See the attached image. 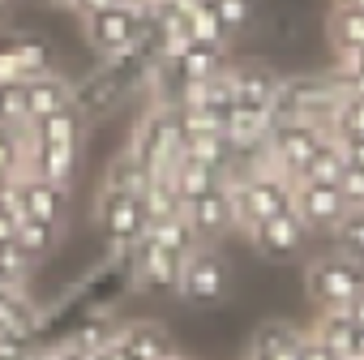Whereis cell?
<instances>
[{
  "label": "cell",
  "instance_id": "obj_1",
  "mask_svg": "<svg viewBox=\"0 0 364 360\" xmlns=\"http://www.w3.org/2000/svg\"><path fill=\"white\" fill-rule=\"evenodd\" d=\"M343 99L334 73H283L274 90V120H317L330 129V116Z\"/></svg>",
  "mask_w": 364,
  "mask_h": 360
},
{
  "label": "cell",
  "instance_id": "obj_2",
  "mask_svg": "<svg viewBox=\"0 0 364 360\" xmlns=\"http://www.w3.org/2000/svg\"><path fill=\"white\" fill-rule=\"evenodd\" d=\"M364 287V262L326 245L304 258V292L317 309H343Z\"/></svg>",
  "mask_w": 364,
  "mask_h": 360
},
{
  "label": "cell",
  "instance_id": "obj_3",
  "mask_svg": "<svg viewBox=\"0 0 364 360\" xmlns=\"http://www.w3.org/2000/svg\"><path fill=\"white\" fill-rule=\"evenodd\" d=\"M95 223H99V236L112 253L116 266L129 262V249L137 245V236L146 232V202L141 194H129V189H99L95 194Z\"/></svg>",
  "mask_w": 364,
  "mask_h": 360
},
{
  "label": "cell",
  "instance_id": "obj_4",
  "mask_svg": "<svg viewBox=\"0 0 364 360\" xmlns=\"http://www.w3.org/2000/svg\"><path fill=\"white\" fill-rule=\"evenodd\" d=\"M232 292V266L219 253V245H198L185 266H180V283H176V300L189 309H215L223 305Z\"/></svg>",
  "mask_w": 364,
  "mask_h": 360
},
{
  "label": "cell",
  "instance_id": "obj_5",
  "mask_svg": "<svg viewBox=\"0 0 364 360\" xmlns=\"http://www.w3.org/2000/svg\"><path fill=\"white\" fill-rule=\"evenodd\" d=\"M228 194H232V211H236V232H249L262 219L291 211L296 180L283 171H257V176H245L236 185H228Z\"/></svg>",
  "mask_w": 364,
  "mask_h": 360
},
{
  "label": "cell",
  "instance_id": "obj_6",
  "mask_svg": "<svg viewBox=\"0 0 364 360\" xmlns=\"http://www.w3.org/2000/svg\"><path fill=\"white\" fill-rule=\"evenodd\" d=\"M124 150L146 167V176L159 167H171L180 159V150H185V133H180L176 107H146L141 120L133 125V137Z\"/></svg>",
  "mask_w": 364,
  "mask_h": 360
},
{
  "label": "cell",
  "instance_id": "obj_7",
  "mask_svg": "<svg viewBox=\"0 0 364 360\" xmlns=\"http://www.w3.org/2000/svg\"><path fill=\"white\" fill-rule=\"evenodd\" d=\"M326 137H330V129L317 125V120H274V129H270V137H266L274 171L300 180V171L309 167V159L317 154V146H321Z\"/></svg>",
  "mask_w": 364,
  "mask_h": 360
},
{
  "label": "cell",
  "instance_id": "obj_8",
  "mask_svg": "<svg viewBox=\"0 0 364 360\" xmlns=\"http://www.w3.org/2000/svg\"><path fill=\"white\" fill-rule=\"evenodd\" d=\"M249 236V245L266 258V262H296V258H309L313 253V232H309V223L296 215V211H279V215H270V219H262L257 228H249L245 232Z\"/></svg>",
  "mask_w": 364,
  "mask_h": 360
},
{
  "label": "cell",
  "instance_id": "obj_9",
  "mask_svg": "<svg viewBox=\"0 0 364 360\" xmlns=\"http://www.w3.org/2000/svg\"><path fill=\"white\" fill-rule=\"evenodd\" d=\"M137 90V78L133 73H124L120 65H107V60H99V69L95 73H86V78H73V107L82 112V120L90 125L95 116H103V112H112L124 95H133Z\"/></svg>",
  "mask_w": 364,
  "mask_h": 360
},
{
  "label": "cell",
  "instance_id": "obj_10",
  "mask_svg": "<svg viewBox=\"0 0 364 360\" xmlns=\"http://www.w3.org/2000/svg\"><path fill=\"white\" fill-rule=\"evenodd\" d=\"M180 266H185V258L167 253V249L154 245L150 236H137V245L129 249V262H124L133 287H141V292H150V296H176Z\"/></svg>",
  "mask_w": 364,
  "mask_h": 360
},
{
  "label": "cell",
  "instance_id": "obj_11",
  "mask_svg": "<svg viewBox=\"0 0 364 360\" xmlns=\"http://www.w3.org/2000/svg\"><path fill=\"white\" fill-rule=\"evenodd\" d=\"M141 18H146L141 5H107V9L82 18V35H86L90 52H95L99 60H112L116 52H124V48L133 43Z\"/></svg>",
  "mask_w": 364,
  "mask_h": 360
},
{
  "label": "cell",
  "instance_id": "obj_12",
  "mask_svg": "<svg viewBox=\"0 0 364 360\" xmlns=\"http://www.w3.org/2000/svg\"><path fill=\"white\" fill-rule=\"evenodd\" d=\"M291 211L309 223V232H313V236H326V240H330L334 223L347 215V202H343L338 185H321V180H296Z\"/></svg>",
  "mask_w": 364,
  "mask_h": 360
},
{
  "label": "cell",
  "instance_id": "obj_13",
  "mask_svg": "<svg viewBox=\"0 0 364 360\" xmlns=\"http://www.w3.org/2000/svg\"><path fill=\"white\" fill-rule=\"evenodd\" d=\"M279 69L266 65V60H240L232 56L228 65V82H232V103H245V107H274V90H279Z\"/></svg>",
  "mask_w": 364,
  "mask_h": 360
},
{
  "label": "cell",
  "instance_id": "obj_14",
  "mask_svg": "<svg viewBox=\"0 0 364 360\" xmlns=\"http://www.w3.org/2000/svg\"><path fill=\"white\" fill-rule=\"evenodd\" d=\"M112 343H116L129 360H171V356H176V339H171V330L159 326V322H150V317L116 322Z\"/></svg>",
  "mask_w": 364,
  "mask_h": 360
},
{
  "label": "cell",
  "instance_id": "obj_15",
  "mask_svg": "<svg viewBox=\"0 0 364 360\" xmlns=\"http://www.w3.org/2000/svg\"><path fill=\"white\" fill-rule=\"evenodd\" d=\"M185 219H189V228L198 232V240H202V245H219L223 236H232V232H236L232 194L219 185V189H210V194H202V198L185 202Z\"/></svg>",
  "mask_w": 364,
  "mask_h": 360
},
{
  "label": "cell",
  "instance_id": "obj_16",
  "mask_svg": "<svg viewBox=\"0 0 364 360\" xmlns=\"http://www.w3.org/2000/svg\"><path fill=\"white\" fill-rule=\"evenodd\" d=\"M14 185H18V202H22L26 219H43L52 228H65V219H69V185H52V180L31 176V171L22 180H14Z\"/></svg>",
  "mask_w": 364,
  "mask_h": 360
},
{
  "label": "cell",
  "instance_id": "obj_17",
  "mask_svg": "<svg viewBox=\"0 0 364 360\" xmlns=\"http://www.w3.org/2000/svg\"><path fill=\"white\" fill-rule=\"evenodd\" d=\"M304 339H309V326H296L287 317H270L249 334L245 360H296Z\"/></svg>",
  "mask_w": 364,
  "mask_h": 360
},
{
  "label": "cell",
  "instance_id": "obj_18",
  "mask_svg": "<svg viewBox=\"0 0 364 360\" xmlns=\"http://www.w3.org/2000/svg\"><path fill=\"white\" fill-rule=\"evenodd\" d=\"M77 159H82V142H39V137H31V150H26L31 176H43L52 185H73Z\"/></svg>",
  "mask_w": 364,
  "mask_h": 360
},
{
  "label": "cell",
  "instance_id": "obj_19",
  "mask_svg": "<svg viewBox=\"0 0 364 360\" xmlns=\"http://www.w3.org/2000/svg\"><path fill=\"white\" fill-rule=\"evenodd\" d=\"M309 334L321 347H330L338 360H364V330L343 309H317V322L309 326Z\"/></svg>",
  "mask_w": 364,
  "mask_h": 360
},
{
  "label": "cell",
  "instance_id": "obj_20",
  "mask_svg": "<svg viewBox=\"0 0 364 360\" xmlns=\"http://www.w3.org/2000/svg\"><path fill=\"white\" fill-rule=\"evenodd\" d=\"M22 95H26V120H39L65 103H73V78L60 73V69H48L31 82H22Z\"/></svg>",
  "mask_w": 364,
  "mask_h": 360
},
{
  "label": "cell",
  "instance_id": "obj_21",
  "mask_svg": "<svg viewBox=\"0 0 364 360\" xmlns=\"http://www.w3.org/2000/svg\"><path fill=\"white\" fill-rule=\"evenodd\" d=\"M274 129V112L266 107H245V103H232L228 107V120H223V133L232 146H253V142H266Z\"/></svg>",
  "mask_w": 364,
  "mask_h": 360
},
{
  "label": "cell",
  "instance_id": "obj_22",
  "mask_svg": "<svg viewBox=\"0 0 364 360\" xmlns=\"http://www.w3.org/2000/svg\"><path fill=\"white\" fill-rule=\"evenodd\" d=\"M176 78L180 82H206L215 73H223L232 65V48H215V43H193L185 56H176Z\"/></svg>",
  "mask_w": 364,
  "mask_h": 360
},
{
  "label": "cell",
  "instance_id": "obj_23",
  "mask_svg": "<svg viewBox=\"0 0 364 360\" xmlns=\"http://www.w3.org/2000/svg\"><path fill=\"white\" fill-rule=\"evenodd\" d=\"M0 43L9 48V56L18 60V69H22V78H26V82H31V78H39V73H48V69H56V56H52L48 39H39V35L18 31V35H0Z\"/></svg>",
  "mask_w": 364,
  "mask_h": 360
},
{
  "label": "cell",
  "instance_id": "obj_24",
  "mask_svg": "<svg viewBox=\"0 0 364 360\" xmlns=\"http://www.w3.org/2000/svg\"><path fill=\"white\" fill-rule=\"evenodd\" d=\"M141 236H150L154 245H163L167 253H176V258H189L202 240H198V232L189 228V219H185V211L180 215H167V219H146V232Z\"/></svg>",
  "mask_w": 364,
  "mask_h": 360
},
{
  "label": "cell",
  "instance_id": "obj_25",
  "mask_svg": "<svg viewBox=\"0 0 364 360\" xmlns=\"http://www.w3.org/2000/svg\"><path fill=\"white\" fill-rule=\"evenodd\" d=\"M171 180H176V194L185 198V202H193V198L219 189V171L206 167V163H198V159H189V154H180V159L171 163Z\"/></svg>",
  "mask_w": 364,
  "mask_h": 360
},
{
  "label": "cell",
  "instance_id": "obj_26",
  "mask_svg": "<svg viewBox=\"0 0 364 360\" xmlns=\"http://www.w3.org/2000/svg\"><path fill=\"white\" fill-rule=\"evenodd\" d=\"M26 150H31V125H0V176L22 180L31 171Z\"/></svg>",
  "mask_w": 364,
  "mask_h": 360
},
{
  "label": "cell",
  "instance_id": "obj_27",
  "mask_svg": "<svg viewBox=\"0 0 364 360\" xmlns=\"http://www.w3.org/2000/svg\"><path fill=\"white\" fill-rule=\"evenodd\" d=\"M39 326H43V313L26 292L0 287V330H39Z\"/></svg>",
  "mask_w": 364,
  "mask_h": 360
},
{
  "label": "cell",
  "instance_id": "obj_28",
  "mask_svg": "<svg viewBox=\"0 0 364 360\" xmlns=\"http://www.w3.org/2000/svg\"><path fill=\"white\" fill-rule=\"evenodd\" d=\"M326 35H330V48H334V52H343V48H364V9L330 5Z\"/></svg>",
  "mask_w": 364,
  "mask_h": 360
},
{
  "label": "cell",
  "instance_id": "obj_29",
  "mask_svg": "<svg viewBox=\"0 0 364 360\" xmlns=\"http://www.w3.org/2000/svg\"><path fill=\"white\" fill-rule=\"evenodd\" d=\"M60 232H65V228H52V223H43V219H22V223H18V236H14V245H18V249H22V253H26V258L39 266V262H43V258L56 249Z\"/></svg>",
  "mask_w": 364,
  "mask_h": 360
},
{
  "label": "cell",
  "instance_id": "obj_30",
  "mask_svg": "<svg viewBox=\"0 0 364 360\" xmlns=\"http://www.w3.org/2000/svg\"><path fill=\"white\" fill-rule=\"evenodd\" d=\"M99 189H129V194H141V189H146V167H141L129 150H120V154L107 159Z\"/></svg>",
  "mask_w": 364,
  "mask_h": 360
},
{
  "label": "cell",
  "instance_id": "obj_31",
  "mask_svg": "<svg viewBox=\"0 0 364 360\" xmlns=\"http://www.w3.org/2000/svg\"><path fill=\"white\" fill-rule=\"evenodd\" d=\"M343 167H347V154H343V146H338V137L330 133L321 146H317V154L309 159V167L300 171V180H321V185H338V176H343Z\"/></svg>",
  "mask_w": 364,
  "mask_h": 360
},
{
  "label": "cell",
  "instance_id": "obj_32",
  "mask_svg": "<svg viewBox=\"0 0 364 360\" xmlns=\"http://www.w3.org/2000/svg\"><path fill=\"white\" fill-rule=\"evenodd\" d=\"M180 154H189V159L215 167L219 171V185H223V167L232 159V142H228V133H198V137H185V150H180Z\"/></svg>",
  "mask_w": 364,
  "mask_h": 360
},
{
  "label": "cell",
  "instance_id": "obj_33",
  "mask_svg": "<svg viewBox=\"0 0 364 360\" xmlns=\"http://www.w3.org/2000/svg\"><path fill=\"white\" fill-rule=\"evenodd\" d=\"M185 26H189V35H193V43H215V48H232V35H228V26L219 22V14L206 5V0H198V5L185 14Z\"/></svg>",
  "mask_w": 364,
  "mask_h": 360
},
{
  "label": "cell",
  "instance_id": "obj_34",
  "mask_svg": "<svg viewBox=\"0 0 364 360\" xmlns=\"http://www.w3.org/2000/svg\"><path fill=\"white\" fill-rule=\"evenodd\" d=\"M31 279H35V262H31L14 240L0 245V287H18V292H26Z\"/></svg>",
  "mask_w": 364,
  "mask_h": 360
},
{
  "label": "cell",
  "instance_id": "obj_35",
  "mask_svg": "<svg viewBox=\"0 0 364 360\" xmlns=\"http://www.w3.org/2000/svg\"><path fill=\"white\" fill-rule=\"evenodd\" d=\"M112 334H116V322H112V317H107V322H103V317H90V322L73 326L65 339H69L82 356H95L99 347H107V343H112Z\"/></svg>",
  "mask_w": 364,
  "mask_h": 360
},
{
  "label": "cell",
  "instance_id": "obj_36",
  "mask_svg": "<svg viewBox=\"0 0 364 360\" xmlns=\"http://www.w3.org/2000/svg\"><path fill=\"white\" fill-rule=\"evenodd\" d=\"M334 137H364V95H343L330 116Z\"/></svg>",
  "mask_w": 364,
  "mask_h": 360
},
{
  "label": "cell",
  "instance_id": "obj_37",
  "mask_svg": "<svg viewBox=\"0 0 364 360\" xmlns=\"http://www.w3.org/2000/svg\"><path fill=\"white\" fill-rule=\"evenodd\" d=\"M206 5L219 14V22L228 26L232 39L245 35V31L253 26V18H257V0H206Z\"/></svg>",
  "mask_w": 364,
  "mask_h": 360
},
{
  "label": "cell",
  "instance_id": "obj_38",
  "mask_svg": "<svg viewBox=\"0 0 364 360\" xmlns=\"http://www.w3.org/2000/svg\"><path fill=\"white\" fill-rule=\"evenodd\" d=\"M330 245L364 262V211H347V215L334 223V232H330Z\"/></svg>",
  "mask_w": 364,
  "mask_h": 360
},
{
  "label": "cell",
  "instance_id": "obj_39",
  "mask_svg": "<svg viewBox=\"0 0 364 360\" xmlns=\"http://www.w3.org/2000/svg\"><path fill=\"white\" fill-rule=\"evenodd\" d=\"M22 202H18V185L5 189V198H0V245H9L18 236V223H22Z\"/></svg>",
  "mask_w": 364,
  "mask_h": 360
},
{
  "label": "cell",
  "instance_id": "obj_40",
  "mask_svg": "<svg viewBox=\"0 0 364 360\" xmlns=\"http://www.w3.org/2000/svg\"><path fill=\"white\" fill-rule=\"evenodd\" d=\"M338 194L347 202V211H364V167L347 163L343 176H338Z\"/></svg>",
  "mask_w": 364,
  "mask_h": 360
},
{
  "label": "cell",
  "instance_id": "obj_41",
  "mask_svg": "<svg viewBox=\"0 0 364 360\" xmlns=\"http://www.w3.org/2000/svg\"><path fill=\"white\" fill-rule=\"evenodd\" d=\"M107 5H124V0H69V14L82 22V18H90V14H99V9H107Z\"/></svg>",
  "mask_w": 364,
  "mask_h": 360
},
{
  "label": "cell",
  "instance_id": "obj_42",
  "mask_svg": "<svg viewBox=\"0 0 364 360\" xmlns=\"http://www.w3.org/2000/svg\"><path fill=\"white\" fill-rule=\"evenodd\" d=\"M296 360H338V356H334L330 347H321V343H317V339L309 334V339L300 343V356H296Z\"/></svg>",
  "mask_w": 364,
  "mask_h": 360
},
{
  "label": "cell",
  "instance_id": "obj_43",
  "mask_svg": "<svg viewBox=\"0 0 364 360\" xmlns=\"http://www.w3.org/2000/svg\"><path fill=\"white\" fill-rule=\"evenodd\" d=\"M338 146H343V154H347V163H355V167H364V137H338Z\"/></svg>",
  "mask_w": 364,
  "mask_h": 360
},
{
  "label": "cell",
  "instance_id": "obj_44",
  "mask_svg": "<svg viewBox=\"0 0 364 360\" xmlns=\"http://www.w3.org/2000/svg\"><path fill=\"white\" fill-rule=\"evenodd\" d=\"M343 313H347V317H351V322H355V326L364 330V287H360V292H355V296H351V300L343 305Z\"/></svg>",
  "mask_w": 364,
  "mask_h": 360
},
{
  "label": "cell",
  "instance_id": "obj_45",
  "mask_svg": "<svg viewBox=\"0 0 364 360\" xmlns=\"http://www.w3.org/2000/svg\"><path fill=\"white\" fill-rule=\"evenodd\" d=\"M90 360H129V356H124V351H120L116 343H107V347H99V351H95Z\"/></svg>",
  "mask_w": 364,
  "mask_h": 360
},
{
  "label": "cell",
  "instance_id": "obj_46",
  "mask_svg": "<svg viewBox=\"0 0 364 360\" xmlns=\"http://www.w3.org/2000/svg\"><path fill=\"white\" fill-rule=\"evenodd\" d=\"M330 5H343V9H364V0H330Z\"/></svg>",
  "mask_w": 364,
  "mask_h": 360
},
{
  "label": "cell",
  "instance_id": "obj_47",
  "mask_svg": "<svg viewBox=\"0 0 364 360\" xmlns=\"http://www.w3.org/2000/svg\"><path fill=\"white\" fill-rule=\"evenodd\" d=\"M9 185H14V180H9V176H0V198H5V189H9Z\"/></svg>",
  "mask_w": 364,
  "mask_h": 360
},
{
  "label": "cell",
  "instance_id": "obj_48",
  "mask_svg": "<svg viewBox=\"0 0 364 360\" xmlns=\"http://www.w3.org/2000/svg\"><path fill=\"white\" fill-rule=\"evenodd\" d=\"M9 5H14V0H0V18H5V14H9Z\"/></svg>",
  "mask_w": 364,
  "mask_h": 360
},
{
  "label": "cell",
  "instance_id": "obj_49",
  "mask_svg": "<svg viewBox=\"0 0 364 360\" xmlns=\"http://www.w3.org/2000/svg\"><path fill=\"white\" fill-rule=\"evenodd\" d=\"M171 360H193V356H185V351H176V356H171Z\"/></svg>",
  "mask_w": 364,
  "mask_h": 360
}]
</instances>
